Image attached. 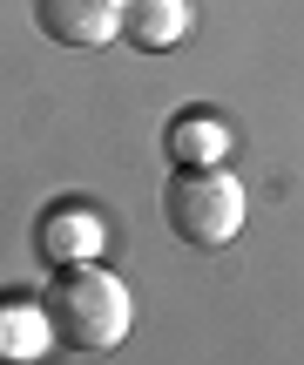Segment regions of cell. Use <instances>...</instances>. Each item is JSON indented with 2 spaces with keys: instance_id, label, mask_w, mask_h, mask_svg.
I'll list each match as a JSON object with an SVG mask.
<instances>
[{
  "instance_id": "obj_1",
  "label": "cell",
  "mask_w": 304,
  "mask_h": 365,
  "mask_svg": "<svg viewBox=\"0 0 304 365\" xmlns=\"http://www.w3.org/2000/svg\"><path fill=\"white\" fill-rule=\"evenodd\" d=\"M41 312H48L54 345H68V352H115L129 339V325H135L129 284L95 271V257L88 264H61L54 284L41 291Z\"/></svg>"
},
{
  "instance_id": "obj_2",
  "label": "cell",
  "mask_w": 304,
  "mask_h": 365,
  "mask_svg": "<svg viewBox=\"0 0 304 365\" xmlns=\"http://www.w3.org/2000/svg\"><path fill=\"white\" fill-rule=\"evenodd\" d=\"M162 223H169V237L196 250H224L243 230V182L224 176L216 163L176 170V182H162Z\"/></svg>"
},
{
  "instance_id": "obj_3",
  "label": "cell",
  "mask_w": 304,
  "mask_h": 365,
  "mask_svg": "<svg viewBox=\"0 0 304 365\" xmlns=\"http://www.w3.org/2000/svg\"><path fill=\"white\" fill-rule=\"evenodd\" d=\"M34 27L54 48H102L122 34V0H34Z\"/></svg>"
},
{
  "instance_id": "obj_4",
  "label": "cell",
  "mask_w": 304,
  "mask_h": 365,
  "mask_svg": "<svg viewBox=\"0 0 304 365\" xmlns=\"http://www.w3.org/2000/svg\"><path fill=\"white\" fill-rule=\"evenodd\" d=\"M95 250H102V217L81 203H54L41 210V257L61 271V264H88Z\"/></svg>"
},
{
  "instance_id": "obj_5",
  "label": "cell",
  "mask_w": 304,
  "mask_h": 365,
  "mask_svg": "<svg viewBox=\"0 0 304 365\" xmlns=\"http://www.w3.org/2000/svg\"><path fill=\"white\" fill-rule=\"evenodd\" d=\"M189 34V0H122V41L142 54H169Z\"/></svg>"
},
{
  "instance_id": "obj_6",
  "label": "cell",
  "mask_w": 304,
  "mask_h": 365,
  "mask_svg": "<svg viewBox=\"0 0 304 365\" xmlns=\"http://www.w3.org/2000/svg\"><path fill=\"white\" fill-rule=\"evenodd\" d=\"M169 163L176 170H203V163H224L230 149V129L224 115H210V108H183V115H169Z\"/></svg>"
},
{
  "instance_id": "obj_7",
  "label": "cell",
  "mask_w": 304,
  "mask_h": 365,
  "mask_svg": "<svg viewBox=\"0 0 304 365\" xmlns=\"http://www.w3.org/2000/svg\"><path fill=\"white\" fill-rule=\"evenodd\" d=\"M48 339H54V331H48V312H41V304L27 318H21V304H14V298L0 304V352H41Z\"/></svg>"
}]
</instances>
